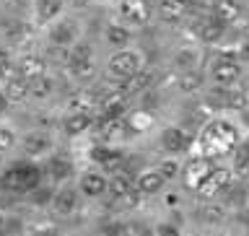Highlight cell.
<instances>
[{
	"instance_id": "30",
	"label": "cell",
	"mask_w": 249,
	"mask_h": 236,
	"mask_svg": "<svg viewBox=\"0 0 249 236\" xmlns=\"http://www.w3.org/2000/svg\"><path fill=\"white\" fill-rule=\"evenodd\" d=\"M200 86H202V75H200V73H195V70H187V73L182 75V81H179V89H182L184 93L197 91Z\"/></svg>"
},
{
	"instance_id": "3",
	"label": "cell",
	"mask_w": 249,
	"mask_h": 236,
	"mask_svg": "<svg viewBox=\"0 0 249 236\" xmlns=\"http://www.w3.org/2000/svg\"><path fill=\"white\" fill-rule=\"evenodd\" d=\"M109 78H114V81H130L132 75H138L140 70H143V54L138 50H120L117 54H112V60H109Z\"/></svg>"
},
{
	"instance_id": "27",
	"label": "cell",
	"mask_w": 249,
	"mask_h": 236,
	"mask_svg": "<svg viewBox=\"0 0 249 236\" xmlns=\"http://www.w3.org/2000/svg\"><path fill=\"white\" fill-rule=\"evenodd\" d=\"M151 81H153V75L148 73V70H140L138 75H132L130 81H124V93H127V99L135 96V93H143L148 86H151Z\"/></svg>"
},
{
	"instance_id": "19",
	"label": "cell",
	"mask_w": 249,
	"mask_h": 236,
	"mask_svg": "<svg viewBox=\"0 0 249 236\" xmlns=\"http://www.w3.org/2000/svg\"><path fill=\"white\" fill-rule=\"evenodd\" d=\"M156 11H159V18L163 23H179L187 16V5L177 3V0H161Z\"/></svg>"
},
{
	"instance_id": "21",
	"label": "cell",
	"mask_w": 249,
	"mask_h": 236,
	"mask_svg": "<svg viewBox=\"0 0 249 236\" xmlns=\"http://www.w3.org/2000/svg\"><path fill=\"white\" fill-rule=\"evenodd\" d=\"M93 107H96V99L91 91H81L68 99V114H91Z\"/></svg>"
},
{
	"instance_id": "38",
	"label": "cell",
	"mask_w": 249,
	"mask_h": 236,
	"mask_svg": "<svg viewBox=\"0 0 249 236\" xmlns=\"http://www.w3.org/2000/svg\"><path fill=\"white\" fill-rule=\"evenodd\" d=\"M122 236H148V229L143 223H124Z\"/></svg>"
},
{
	"instance_id": "40",
	"label": "cell",
	"mask_w": 249,
	"mask_h": 236,
	"mask_svg": "<svg viewBox=\"0 0 249 236\" xmlns=\"http://www.w3.org/2000/svg\"><path fill=\"white\" fill-rule=\"evenodd\" d=\"M159 236H179V231L171 229V226H161V229H159Z\"/></svg>"
},
{
	"instance_id": "5",
	"label": "cell",
	"mask_w": 249,
	"mask_h": 236,
	"mask_svg": "<svg viewBox=\"0 0 249 236\" xmlns=\"http://www.w3.org/2000/svg\"><path fill=\"white\" fill-rule=\"evenodd\" d=\"M68 68L70 73H73L75 78H91L93 75V50L89 42H75L73 47H70V60H68Z\"/></svg>"
},
{
	"instance_id": "15",
	"label": "cell",
	"mask_w": 249,
	"mask_h": 236,
	"mask_svg": "<svg viewBox=\"0 0 249 236\" xmlns=\"http://www.w3.org/2000/svg\"><path fill=\"white\" fill-rule=\"evenodd\" d=\"M75 34H78V29H75V23H70V21H62L57 23L54 29H50V44L54 47H73L75 44Z\"/></svg>"
},
{
	"instance_id": "11",
	"label": "cell",
	"mask_w": 249,
	"mask_h": 236,
	"mask_svg": "<svg viewBox=\"0 0 249 236\" xmlns=\"http://www.w3.org/2000/svg\"><path fill=\"white\" fill-rule=\"evenodd\" d=\"M161 148L166 153H184L190 148V135L182 127H166L161 132Z\"/></svg>"
},
{
	"instance_id": "44",
	"label": "cell",
	"mask_w": 249,
	"mask_h": 236,
	"mask_svg": "<svg viewBox=\"0 0 249 236\" xmlns=\"http://www.w3.org/2000/svg\"><path fill=\"white\" fill-rule=\"evenodd\" d=\"M0 166H3V151H0Z\"/></svg>"
},
{
	"instance_id": "32",
	"label": "cell",
	"mask_w": 249,
	"mask_h": 236,
	"mask_svg": "<svg viewBox=\"0 0 249 236\" xmlns=\"http://www.w3.org/2000/svg\"><path fill=\"white\" fill-rule=\"evenodd\" d=\"M223 216H226V210L221 205H205V208H200V218L205 223H221Z\"/></svg>"
},
{
	"instance_id": "1",
	"label": "cell",
	"mask_w": 249,
	"mask_h": 236,
	"mask_svg": "<svg viewBox=\"0 0 249 236\" xmlns=\"http://www.w3.org/2000/svg\"><path fill=\"white\" fill-rule=\"evenodd\" d=\"M200 148L205 159H218V156L233 153L239 148V130L229 120H213L202 130L200 135Z\"/></svg>"
},
{
	"instance_id": "10",
	"label": "cell",
	"mask_w": 249,
	"mask_h": 236,
	"mask_svg": "<svg viewBox=\"0 0 249 236\" xmlns=\"http://www.w3.org/2000/svg\"><path fill=\"white\" fill-rule=\"evenodd\" d=\"M215 169V163L205 159V156H197V159H192V161H187V166H184V182L187 187H197L205 182V179L210 177V171Z\"/></svg>"
},
{
	"instance_id": "12",
	"label": "cell",
	"mask_w": 249,
	"mask_h": 236,
	"mask_svg": "<svg viewBox=\"0 0 249 236\" xmlns=\"http://www.w3.org/2000/svg\"><path fill=\"white\" fill-rule=\"evenodd\" d=\"M210 16L218 18L223 26H229V23L241 18V5L236 3V0H213V13Z\"/></svg>"
},
{
	"instance_id": "16",
	"label": "cell",
	"mask_w": 249,
	"mask_h": 236,
	"mask_svg": "<svg viewBox=\"0 0 249 236\" xmlns=\"http://www.w3.org/2000/svg\"><path fill=\"white\" fill-rule=\"evenodd\" d=\"M91 159L99 161L104 169H112L114 174H120L122 166H124V156L120 151H112V148H93L91 151Z\"/></svg>"
},
{
	"instance_id": "18",
	"label": "cell",
	"mask_w": 249,
	"mask_h": 236,
	"mask_svg": "<svg viewBox=\"0 0 249 236\" xmlns=\"http://www.w3.org/2000/svg\"><path fill=\"white\" fill-rule=\"evenodd\" d=\"M81 192L86 195V198H101V195L107 192V187H109V182L101 174H96V171H89V174H83L81 177Z\"/></svg>"
},
{
	"instance_id": "8",
	"label": "cell",
	"mask_w": 249,
	"mask_h": 236,
	"mask_svg": "<svg viewBox=\"0 0 249 236\" xmlns=\"http://www.w3.org/2000/svg\"><path fill=\"white\" fill-rule=\"evenodd\" d=\"M192 31L197 34L205 44H215L221 42L223 34H226V26L218 18H213V16H200V18L192 21Z\"/></svg>"
},
{
	"instance_id": "6",
	"label": "cell",
	"mask_w": 249,
	"mask_h": 236,
	"mask_svg": "<svg viewBox=\"0 0 249 236\" xmlns=\"http://www.w3.org/2000/svg\"><path fill=\"white\" fill-rule=\"evenodd\" d=\"M231 182H233V171L226 166H215L210 171V177L197 187V195L202 200H213L218 195H223L226 190H231Z\"/></svg>"
},
{
	"instance_id": "9",
	"label": "cell",
	"mask_w": 249,
	"mask_h": 236,
	"mask_svg": "<svg viewBox=\"0 0 249 236\" xmlns=\"http://www.w3.org/2000/svg\"><path fill=\"white\" fill-rule=\"evenodd\" d=\"M44 70H47V60L42 54H23L18 60V65H16V75L23 78V81H29V83H34V81L47 75Z\"/></svg>"
},
{
	"instance_id": "36",
	"label": "cell",
	"mask_w": 249,
	"mask_h": 236,
	"mask_svg": "<svg viewBox=\"0 0 249 236\" xmlns=\"http://www.w3.org/2000/svg\"><path fill=\"white\" fill-rule=\"evenodd\" d=\"M16 145V132L8 125H0V151H11Z\"/></svg>"
},
{
	"instance_id": "7",
	"label": "cell",
	"mask_w": 249,
	"mask_h": 236,
	"mask_svg": "<svg viewBox=\"0 0 249 236\" xmlns=\"http://www.w3.org/2000/svg\"><path fill=\"white\" fill-rule=\"evenodd\" d=\"M210 78L218 83V86H233L241 78V65L233 57H218L213 65H210Z\"/></svg>"
},
{
	"instance_id": "29",
	"label": "cell",
	"mask_w": 249,
	"mask_h": 236,
	"mask_svg": "<svg viewBox=\"0 0 249 236\" xmlns=\"http://www.w3.org/2000/svg\"><path fill=\"white\" fill-rule=\"evenodd\" d=\"M223 104L231 107V109H236V112H247V93L239 91V89H229V91H226V101H223Z\"/></svg>"
},
{
	"instance_id": "42",
	"label": "cell",
	"mask_w": 249,
	"mask_h": 236,
	"mask_svg": "<svg viewBox=\"0 0 249 236\" xmlns=\"http://www.w3.org/2000/svg\"><path fill=\"white\" fill-rule=\"evenodd\" d=\"M8 107V99H5V93L3 91H0V112H3V109Z\"/></svg>"
},
{
	"instance_id": "41",
	"label": "cell",
	"mask_w": 249,
	"mask_h": 236,
	"mask_svg": "<svg viewBox=\"0 0 249 236\" xmlns=\"http://www.w3.org/2000/svg\"><path fill=\"white\" fill-rule=\"evenodd\" d=\"M177 3H182V5L190 8V5H200V3H205V0H177Z\"/></svg>"
},
{
	"instance_id": "34",
	"label": "cell",
	"mask_w": 249,
	"mask_h": 236,
	"mask_svg": "<svg viewBox=\"0 0 249 236\" xmlns=\"http://www.w3.org/2000/svg\"><path fill=\"white\" fill-rule=\"evenodd\" d=\"M8 36H11L13 44H23L26 39H31V26H26V23H16V26L8 29Z\"/></svg>"
},
{
	"instance_id": "24",
	"label": "cell",
	"mask_w": 249,
	"mask_h": 236,
	"mask_svg": "<svg viewBox=\"0 0 249 236\" xmlns=\"http://www.w3.org/2000/svg\"><path fill=\"white\" fill-rule=\"evenodd\" d=\"M93 125V114H68L65 122H62V130L68 135H83Z\"/></svg>"
},
{
	"instance_id": "23",
	"label": "cell",
	"mask_w": 249,
	"mask_h": 236,
	"mask_svg": "<svg viewBox=\"0 0 249 236\" xmlns=\"http://www.w3.org/2000/svg\"><path fill=\"white\" fill-rule=\"evenodd\" d=\"M104 39H107V44L117 47V50H124L130 42V29L124 26V23H109L107 31H104Z\"/></svg>"
},
{
	"instance_id": "4",
	"label": "cell",
	"mask_w": 249,
	"mask_h": 236,
	"mask_svg": "<svg viewBox=\"0 0 249 236\" xmlns=\"http://www.w3.org/2000/svg\"><path fill=\"white\" fill-rule=\"evenodd\" d=\"M114 11H117L120 23H124L127 29L145 26V23L151 21V5H148L145 0H117Z\"/></svg>"
},
{
	"instance_id": "35",
	"label": "cell",
	"mask_w": 249,
	"mask_h": 236,
	"mask_svg": "<svg viewBox=\"0 0 249 236\" xmlns=\"http://www.w3.org/2000/svg\"><path fill=\"white\" fill-rule=\"evenodd\" d=\"M11 73H13V65H11V52L0 47V81H11Z\"/></svg>"
},
{
	"instance_id": "2",
	"label": "cell",
	"mask_w": 249,
	"mask_h": 236,
	"mask_svg": "<svg viewBox=\"0 0 249 236\" xmlns=\"http://www.w3.org/2000/svg\"><path fill=\"white\" fill-rule=\"evenodd\" d=\"M39 182H42L39 166H34V163H21V166L8 169L5 174L0 177V190L23 195V192H34L39 187Z\"/></svg>"
},
{
	"instance_id": "26",
	"label": "cell",
	"mask_w": 249,
	"mask_h": 236,
	"mask_svg": "<svg viewBox=\"0 0 249 236\" xmlns=\"http://www.w3.org/2000/svg\"><path fill=\"white\" fill-rule=\"evenodd\" d=\"M231 171L233 177H249V143L239 145L236 151H233V161H231Z\"/></svg>"
},
{
	"instance_id": "22",
	"label": "cell",
	"mask_w": 249,
	"mask_h": 236,
	"mask_svg": "<svg viewBox=\"0 0 249 236\" xmlns=\"http://www.w3.org/2000/svg\"><path fill=\"white\" fill-rule=\"evenodd\" d=\"M107 192L112 195V200H124V198H130V195H132V182H130V177L124 174V171L114 174L112 179H109Z\"/></svg>"
},
{
	"instance_id": "20",
	"label": "cell",
	"mask_w": 249,
	"mask_h": 236,
	"mask_svg": "<svg viewBox=\"0 0 249 236\" xmlns=\"http://www.w3.org/2000/svg\"><path fill=\"white\" fill-rule=\"evenodd\" d=\"M21 148L26 156H42V153L50 151V138H47L44 132H29V135L21 140Z\"/></svg>"
},
{
	"instance_id": "43",
	"label": "cell",
	"mask_w": 249,
	"mask_h": 236,
	"mask_svg": "<svg viewBox=\"0 0 249 236\" xmlns=\"http://www.w3.org/2000/svg\"><path fill=\"white\" fill-rule=\"evenodd\" d=\"M3 226H5V221H3V213H0V234H3Z\"/></svg>"
},
{
	"instance_id": "45",
	"label": "cell",
	"mask_w": 249,
	"mask_h": 236,
	"mask_svg": "<svg viewBox=\"0 0 249 236\" xmlns=\"http://www.w3.org/2000/svg\"><path fill=\"white\" fill-rule=\"evenodd\" d=\"M247 42H249V23H247Z\"/></svg>"
},
{
	"instance_id": "17",
	"label": "cell",
	"mask_w": 249,
	"mask_h": 236,
	"mask_svg": "<svg viewBox=\"0 0 249 236\" xmlns=\"http://www.w3.org/2000/svg\"><path fill=\"white\" fill-rule=\"evenodd\" d=\"M163 184H166V179L159 174V169H148V171H140L138 174L135 190L140 195H153V192H159Z\"/></svg>"
},
{
	"instance_id": "31",
	"label": "cell",
	"mask_w": 249,
	"mask_h": 236,
	"mask_svg": "<svg viewBox=\"0 0 249 236\" xmlns=\"http://www.w3.org/2000/svg\"><path fill=\"white\" fill-rule=\"evenodd\" d=\"M62 8V0H39V16H42L44 21L54 18V16L60 13Z\"/></svg>"
},
{
	"instance_id": "33",
	"label": "cell",
	"mask_w": 249,
	"mask_h": 236,
	"mask_svg": "<svg viewBox=\"0 0 249 236\" xmlns=\"http://www.w3.org/2000/svg\"><path fill=\"white\" fill-rule=\"evenodd\" d=\"M156 169H159V174H161L163 179H166V182H169V179H174V177H179V171H182V166H179V161H177V159H166V161H161Z\"/></svg>"
},
{
	"instance_id": "39",
	"label": "cell",
	"mask_w": 249,
	"mask_h": 236,
	"mask_svg": "<svg viewBox=\"0 0 249 236\" xmlns=\"http://www.w3.org/2000/svg\"><path fill=\"white\" fill-rule=\"evenodd\" d=\"M50 190H36L34 192V202H47V200H50Z\"/></svg>"
},
{
	"instance_id": "25",
	"label": "cell",
	"mask_w": 249,
	"mask_h": 236,
	"mask_svg": "<svg viewBox=\"0 0 249 236\" xmlns=\"http://www.w3.org/2000/svg\"><path fill=\"white\" fill-rule=\"evenodd\" d=\"M73 174V163H70V159H65V156H52L50 159V177L54 179V182H65V179Z\"/></svg>"
},
{
	"instance_id": "13",
	"label": "cell",
	"mask_w": 249,
	"mask_h": 236,
	"mask_svg": "<svg viewBox=\"0 0 249 236\" xmlns=\"http://www.w3.org/2000/svg\"><path fill=\"white\" fill-rule=\"evenodd\" d=\"M5 99H8V104H23L29 96H31V83L29 81H23V78L18 75H13L11 81L5 83Z\"/></svg>"
},
{
	"instance_id": "14",
	"label": "cell",
	"mask_w": 249,
	"mask_h": 236,
	"mask_svg": "<svg viewBox=\"0 0 249 236\" xmlns=\"http://www.w3.org/2000/svg\"><path fill=\"white\" fill-rule=\"evenodd\" d=\"M52 208H54L57 216H73L78 210V192L73 190V187L60 190L57 195H54V200H52Z\"/></svg>"
},
{
	"instance_id": "28",
	"label": "cell",
	"mask_w": 249,
	"mask_h": 236,
	"mask_svg": "<svg viewBox=\"0 0 249 236\" xmlns=\"http://www.w3.org/2000/svg\"><path fill=\"white\" fill-rule=\"evenodd\" d=\"M54 93V81L52 78H39V81L31 83V99H50Z\"/></svg>"
},
{
	"instance_id": "37",
	"label": "cell",
	"mask_w": 249,
	"mask_h": 236,
	"mask_svg": "<svg viewBox=\"0 0 249 236\" xmlns=\"http://www.w3.org/2000/svg\"><path fill=\"white\" fill-rule=\"evenodd\" d=\"M177 62L184 68V73H187V70H195V62H197V52H195V50H182V52H179V57H177Z\"/></svg>"
}]
</instances>
